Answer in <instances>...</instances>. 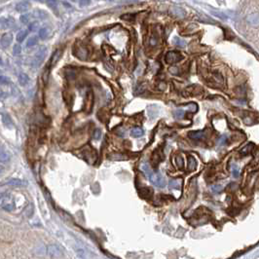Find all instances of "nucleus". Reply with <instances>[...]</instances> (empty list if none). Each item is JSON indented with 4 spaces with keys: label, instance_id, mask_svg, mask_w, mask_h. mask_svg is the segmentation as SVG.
<instances>
[{
    "label": "nucleus",
    "instance_id": "obj_1",
    "mask_svg": "<svg viewBox=\"0 0 259 259\" xmlns=\"http://www.w3.org/2000/svg\"><path fill=\"white\" fill-rule=\"evenodd\" d=\"M0 208L6 211H13L15 210V199L10 193H3L0 195Z\"/></svg>",
    "mask_w": 259,
    "mask_h": 259
},
{
    "label": "nucleus",
    "instance_id": "obj_2",
    "mask_svg": "<svg viewBox=\"0 0 259 259\" xmlns=\"http://www.w3.org/2000/svg\"><path fill=\"white\" fill-rule=\"evenodd\" d=\"M46 53H47V48L44 47V46L40 47L38 49V51L36 52L35 56H34V57H33L32 65L34 66H39L40 65H41L42 61L45 59V57H46Z\"/></svg>",
    "mask_w": 259,
    "mask_h": 259
},
{
    "label": "nucleus",
    "instance_id": "obj_3",
    "mask_svg": "<svg viewBox=\"0 0 259 259\" xmlns=\"http://www.w3.org/2000/svg\"><path fill=\"white\" fill-rule=\"evenodd\" d=\"M182 60V56L181 54H179L176 51H171L168 54L165 56V61H167V63H175L178 62Z\"/></svg>",
    "mask_w": 259,
    "mask_h": 259
},
{
    "label": "nucleus",
    "instance_id": "obj_4",
    "mask_svg": "<svg viewBox=\"0 0 259 259\" xmlns=\"http://www.w3.org/2000/svg\"><path fill=\"white\" fill-rule=\"evenodd\" d=\"M149 179L151 180V182L158 187H164L165 186V179L163 176L161 175L159 172H153V174L149 176Z\"/></svg>",
    "mask_w": 259,
    "mask_h": 259
},
{
    "label": "nucleus",
    "instance_id": "obj_5",
    "mask_svg": "<svg viewBox=\"0 0 259 259\" xmlns=\"http://www.w3.org/2000/svg\"><path fill=\"white\" fill-rule=\"evenodd\" d=\"M48 254L51 257H60L62 254V251L57 245H51L48 246Z\"/></svg>",
    "mask_w": 259,
    "mask_h": 259
},
{
    "label": "nucleus",
    "instance_id": "obj_6",
    "mask_svg": "<svg viewBox=\"0 0 259 259\" xmlns=\"http://www.w3.org/2000/svg\"><path fill=\"white\" fill-rule=\"evenodd\" d=\"M16 26V22L13 18H1L0 19V27L2 28H13Z\"/></svg>",
    "mask_w": 259,
    "mask_h": 259
},
{
    "label": "nucleus",
    "instance_id": "obj_7",
    "mask_svg": "<svg viewBox=\"0 0 259 259\" xmlns=\"http://www.w3.org/2000/svg\"><path fill=\"white\" fill-rule=\"evenodd\" d=\"M13 42V35L11 33H5L0 40V44L3 48H7Z\"/></svg>",
    "mask_w": 259,
    "mask_h": 259
},
{
    "label": "nucleus",
    "instance_id": "obj_8",
    "mask_svg": "<svg viewBox=\"0 0 259 259\" xmlns=\"http://www.w3.org/2000/svg\"><path fill=\"white\" fill-rule=\"evenodd\" d=\"M80 60H86L88 57V51L84 46H77L76 47V53L74 54Z\"/></svg>",
    "mask_w": 259,
    "mask_h": 259
},
{
    "label": "nucleus",
    "instance_id": "obj_9",
    "mask_svg": "<svg viewBox=\"0 0 259 259\" xmlns=\"http://www.w3.org/2000/svg\"><path fill=\"white\" fill-rule=\"evenodd\" d=\"M6 183L8 184V185L14 186V187H22V186H26L27 185L26 181L19 179V178H12V179L8 180Z\"/></svg>",
    "mask_w": 259,
    "mask_h": 259
},
{
    "label": "nucleus",
    "instance_id": "obj_10",
    "mask_svg": "<svg viewBox=\"0 0 259 259\" xmlns=\"http://www.w3.org/2000/svg\"><path fill=\"white\" fill-rule=\"evenodd\" d=\"M188 136H189L191 139L200 140V139H204V136H205V131H190V133L188 134Z\"/></svg>",
    "mask_w": 259,
    "mask_h": 259
},
{
    "label": "nucleus",
    "instance_id": "obj_11",
    "mask_svg": "<svg viewBox=\"0 0 259 259\" xmlns=\"http://www.w3.org/2000/svg\"><path fill=\"white\" fill-rule=\"evenodd\" d=\"M247 22L253 26H259V15L258 14H251L246 17Z\"/></svg>",
    "mask_w": 259,
    "mask_h": 259
},
{
    "label": "nucleus",
    "instance_id": "obj_12",
    "mask_svg": "<svg viewBox=\"0 0 259 259\" xmlns=\"http://www.w3.org/2000/svg\"><path fill=\"white\" fill-rule=\"evenodd\" d=\"M29 7H30V4L27 1H22V2H20L16 5V10L18 11V12L22 13V12L27 11L28 9H29Z\"/></svg>",
    "mask_w": 259,
    "mask_h": 259
},
{
    "label": "nucleus",
    "instance_id": "obj_13",
    "mask_svg": "<svg viewBox=\"0 0 259 259\" xmlns=\"http://www.w3.org/2000/svg\"><path fill=\"white\" fill-rule=\"evenodd\" d=\"M163 160V154L161 153L160 151L156 150L153 153V156H152V165L153 167H157V165L159 164L160 161Z\"/></svg>",
    "mask_w": 259,
    "mask_h": 259
},
{
    "label": "nucleus",
    "instance_id": "obj_14",
    "mask_svg": "<svg viewBox=\"0 0 259 259\" xmlns=\"http://www.w3.org/2000/svg\"><path fill=\"white\" fill-rule=\"evenodd\" d=\"M171 13L175 17H178V18H184L185 17V12L180 7H171Z\"/></svg>",
    "mask_w": 259,
    "mask_h": 259
},
{
    "label": "nucleus",
    "instance_id": "obj_15",
    "mask_svg": "<svg viewBox=\"0 0 259 259\" xmlns=\"http://www.w3.org/2000/svg\"><path fill=\"white\" fill-rule=\"evenodd\" d=\"M182 185V180L181 179H172L169 183V187L171 189H176L179 190Z\"/></svg>",
    "mask_w": 259,
    "mask_h": 259
},
{
    "label": "nucleus",
    "instance_id": "obj_16",
    "mask_svg": "<svg viewBox=\"0 0 259 259\" xmlns=\"http://www.w3.org/2000/svg\"><path fill=\"white\" fill-rule=\"evenodd\" d=\"M18 80H19L20 85L26 86V85L28 84V82H29V77H28L26 73H20L19 77H18Z\"/></svg>",
    "mask_w": 259,
    "mask_h": 259
},
{
    "label": "nucleus",
    "instance_id": "obj_17",
    "mask_svg": "<svg viewBox=\"0 0 259 259\" xmlns=\"http://www.w3.org/2000/svg\"><path fill=\"white\" fill-rule=\"evenodd\" d=\"M2 122H3V124L5 126L8 127V128H13V126H14L13 120L11 119V117L9 116L8 114H4L3 116H2Z\"/></svg>",
    "mask_w": 259,
    "mask_h": 259
},
{
    "label": "nucleus",
    "instance_id": "obj_18",
    "mask_svg": "<svg viewBox=\"0 0 259 259\" xmlns=\"http://www.w3.org/2000/svg\"><path fill=\"white\" fill-rule=\"evenodd\" d=\"M197 168V162L194 157L189 156L188 157V170L189 171H195Z\"/></svg>",
    "mask_w": 259,
    "mask_h": 259
},
{
    "label": "nucleus",
    "instance_id": "obj_19",
    "mask_svg": "<svg viewBox=\"0 0 259 259\" xmlns=\"http://www.w3.org/2000/svg\"><path fill=\"white\" fill-rule=\"evenodd\" d=\"M253 147H254V145H253L252 143H249V144H247L246 146H245L243 149H241V150L240 151V153L241 155H244V156H246V155H249V153H251Z\"/></svg>",
    "mask_w": 259,
    "mask_h": 259
},
{
    "label": "nucleus",
    "instance_id": "obj_20",
    "mask_svg": "<svg viewBox=\"0 0 259 259\" xmlns=\"http://www.w3.org/2000/svg\"><path fill=\"white\" fill-rule=\"evenodd\" d=\"M28 35V31L27 30H21L18 34H17V41L18 42H22L27 37Z\"/></svg>",
    "mask_w": 259,
    "mask_h": 259
},
{
    "label": "nucleus",
    "instance_id": "obj_21",
    "mask_svg": "<svg viewBox=\"0 0 259 259\" xmlns=\"http://www.w3.org/2000/svg\"><path fill=\"white\" fill-rule=\"evenodd\" d=\"M38 43V37L37 36H31L30 38H28L27 42H26V47L27 48H31L33 46L37 45Z\"/></svg>",
    "mask_w": 259,
    "mask_h": 259
},
{
    "label": "nucleus",
    "instance_id": "obj_22",
    "mask_svg": "<svg viewBox=\"0 0 259 259\" xmlns=\"http://www.w3.org/2000/svg\"><path fill=\"white\" fill-rule=\"evenodd\" d=\"M49 34H50V31H49L48 28L43 27V28H41V29L39 30V32H38V36H39V38H41V39H43V40H44V39H46V38H48Z\"/></svg>",
    "mask_w": 259,
    "mask_h": 259
},
{
    "label": "nucleus",
    "instance_id": "obj_23",
    "mask_svg": "<svg viewBox=\"0 0 259 259\" xmlns=\"http://www.w3.org/2000/svg\"><path fill=\"white\" fill-rule=\"evenodd\" d=\"M153 194V191L151 188H142L140 190V195L142 197L144 198H148V197H151Z\"/></svg>",
    "mask_w": 259,
    "mask_h": 259
},
{
    "label": "nucleus",
    "instance_id": "obj_24",
    "mask_svg": "<svg viewBox=\"0 0 259 259\" xmlns=\"http://www.w3.org/2000/svg\"><path fill=\"white\" fill-rule=\"evenodd\" d=\"M143 135V130L140 128H134L131 131V135L134 137H139Z\"/></svg>",
    "mask_w": 259,
    "mask_h": 259
},
{
    "label": "nucleus",
    "instance_id": "obj_25",
    "mask_svg": "<svg viewBox=\"0 0 259 259\" xmlns=\"http://www.w3.org/2000/svg\"><path fill=\"white\" fill-rule=\"evenodd\" d=\"M141 169H142V171L145 172V175L148 176V178H149V176H150L152 174H153V171H151V169H150V166H149L148 164H146V163H143L142 165H141Z\"/></svg>",
    "mask_w": 259,
    "mask_h": 259
},
{
    "label": "nucleus",
    "instance_id": "obj_26",
    "mask_svg": "<svg viewBox=\"0 0 259 259\" xmlns=\"http://www.w3.org/2000/svg\"><path fill=\"white\" fill-rule=\"evenodd\" d=\"M11 159V154L7 151H3L2 154L0 155V161L1 162H8Z\"/></svg>",
    "mask_w": 259,
    "mask_h": 259
},
{
    "label": "nucleus",
    "instance_id": "obj_27",
    "mask_svg": "<svg viewBox=\"0 0 259 259\" xmlns=\"http://www.w3.org/2000/svg\"><path fill=\"white\" fill-rule=\"evenodd\" d=\"M61 54V50H57V51L55 52V54H54L53 57H52V60H51V63H52V65H56V62L57 61V60L60 59Z\"/></svg>",
    "mask_w": 259,
    "mask_h": 259
},
{
    "label": "nucleus",
    "instance_id": "obj_28",
    "mask_svg": "<svg viewBox=\"0 0 259 259\" xmlns=\"http://www.w3.org/2000/svg\"><path fill=\"white\" fill-rule=\"evenodd\" d=\"M30 19H31V16L29 14H24V15H22L20 17L21 22H22V24H25V25L28 24V22H30Z\"/></svg>",
    "mask_w": 259,
    "mask_h": 259
},
{
    "label": "nucleus",
    "instance_id": "obj_29",
    "mask_svg": "<svg viewBox=\"0 0 259 259\" xmlns=\"http://www.w3.org/2000/svg\"><path fill=\"white\" fill-rule=\"evenodd\" d=\"M172 43L176 46H180V47H183V46H185V41L182 40L181 38H178V37H175L174 40H172Z\"/></svg>",
    "mask_w": 259,
    "mask_h": 259
},
{
    "label": "nucleus",
    "instance_id": "obj_30",
    "mask_svg": "<svg viewBox=\"0 0 259 259\" xmlns=\"http://www.w3.org/2000/svg\"><path fill=\"white\" fill-rule=\"evenodd\" d=\"M46 4H47L52 10H57V0H47Z\"/></svg>",
    "mask_w": 259,
    "mask_h": 259
},
{
    "label": "nucleus",
    "instance_id": "obj_31",
    "mask_svg": "<svg viewBox=\"0 0 259 259\" xmlns=\"http://www.w3.org/2000/svg\"><path fill=\"white\" fill-rule=\"evenodd\" d=\"M76 254L78 257H80L81 259H87V254H86V252L84 249H76Z\"/></svg>",
    "mask_w": 259,
    "mask_h": 259
},
{
    "label": "nucleus",
    "instance_id": "obj_32",
    "mask_svg": "<svg viewBox=\"0 0 259 259\" xmlns=\"http://www.w3.org/2000/svg\"><path fill=\"white\" fill-rule=\"evenodd\" d=\"M10 83V78L7 76H0V86H6Z\"/></svg>",
    "mask_w": 259,
    "mask_h": 259
},
{
    "label": "nucleus",
    "instance_id": "obj_33",
    "mask_svg": "<svg viewBox=\"0 0 259 259\" xmlns=\"http://www.w3.org/2000/svg\"><path fill=\"white\" fill-rule=\"evenodd\" d=\"M13 53H14V56H20L21 53H22V47L19 45V44H16L14 46V48H13Z\"/></svg>",
    "mask_w": 259,
    "mask_h": 259
},
{
    "label": "nucleus",
    "instance_id": "obj_34",
    "mask_svg": "<svg viewBox=\"0 0 259 259\" xmlns=\"http://www.w3.org/2000/svg\"><path fill=\"white\" fill-rule=\"evenodd\" d=\"M34 14H37V15H35V16L38 17L39 19H45L46 17H47V14H46L44 11H41V10H35V12H34Z\"/></svg>",
    "mask_w": 259,
    "mask_h": 259
},
{
    "label": "nucleus",
    "instance_id": "obj_35",
    "mask_svg": "<svg viewBox=\"0 0 259 259\" xmlns=\"http://www.w3.org/2000/svg\"><path fill=\"white\" fill-rule=\"evenodd\" d=\"M175 163H176V166L177 167H179V168H183V166H184V161H183V158L180 157V156H177L175 158Z\"/></svg>",
    "mask_w": 259,
    "mask_h": 259
},
{
    "label": "nucleus",
    "instance_id": "obj_36",
    "mask_svg": "<svg viewBox=\"0 0 259 259\" xmlns=\"http://www.w3.org/2000/svg\"><path fill=\"white\" fill-rule=\"evenodd\" d=\"M121 19H122V20H125V21L131 22V21H134V20H135V16H134V15H131V14H126V15H124V16L121 17Z\"/></svg>",
    "mask_w": 259,
    "mask_h": 259
},
{
    "label": "nucleus",
    "instance_id": "obj_37",
    "mask_svg": "<svg viewBox=\"0 0 259 259\" xmlns=\"http://www.w3.org/2000/svg\"><path fill=\"white\" fill-rule=\"evenodd\" d=\"M100 136H101V131H100V130H99V129H96L95 131H94V135H93V137H94V139H96V140H99V139H100Z\"/></svg>",
    "mask_w": 259,
    "mask_h": 259
},
{
    "label": "nucleus",
    "instance_id": "obj_38",
    "mask_svg": "<svg viewBox=\"0 0 259 259\" xmlns=\"http://www.w3.org/2000/svg\"><path fill=\"white\" fill-rule=\"evenodd\" d=\"M197 104H195V103H189V105H188V110L189 111H191V112H196L197 111Z\"/></svg>",
    "mask_w": 259,
    "mask_h": 259
},
{
    "label": "nucleus",
    "instance_id": "obj_39",
    "mask_svg": "<svg viewBox=\"0 0 259 259\" xmlns=\"http://www.w3.org/2000/svg\"><path fill=\"white\" fill-rule=\"evenodd\" d=\"M174 115H175L176 118L180 119V118H182V117L184 116V111H183V110H175V111L174 112Z\"/></svg>",
    "mask_w": 259,
    "mask_h": 259
},
{
    "label": "nucleus",
    "instance_id": "obj_40",
    "mask_svg": "<svg viewBox=\"0 0 259 259\" xmlns=\"http://www.w3.org/2000/svg\"><path fill=\"white\" fill-rule=\"evenodd\" d=\"M38 22H31V24L29 25V29L30 30H32V31H34V30H37L38 29Z\"/></svg>",
    "mask_w": 259,
    "mask_h": 259
},
{
    "label": "nucleus",
    "instance_id": "obj_41",
    "mask_svg": "<svg viewBox=\"0 0 259 259\" xmlns=\"http://www.w3.org/2000/svg\"><path fill=\"white\" fill-rule=\"evenodd\" d=\"M26 215L28 217H31L33 215V206H28V208L26 210Z\"/></svg>",
    "mask_w": 259,
    "mask_h": 259
},
{
    "label": "nucleus",
    "instance_id": "obj_42",
    "mask_svg": "<svg viewBox=\"0 0 259 259\" xmlns=\"http://www.w3.org/2000/svg\"><path fill=\"white\" fill-rule=\"evenodd\" d=\"M79 4L81 7H86V6H88V5L91 4V0H80Z\"/></svg>",
    "mask_w": 259,
    "mask_h": 259
},
{
    "label": "nucleus",
    "instance_id": "obj_43",
    "mask_svg": "<svg viewBox=\"0 0 259 259\" xmlns=\"http://www.w3.org/2000/svg\"><path fill=\"white\" fill-rule=\"evenodd\" d=\"M211 189H212V191H214V193H219V192H221L222 187L220 185H214V186L211 187Z\"/></svg>",
    "mask_w": 259,
    "mask_h": 259
},
{
    "label": "nucleus",
    "instance_id": "obj_44",
    "mask_svg": "<svg viewBox=\"0 0 259 259\" xmlns=\"http://www.w3.org/2000/svg\"><path fill=\"white\" fill-rule=\"evenodd\" d=\"M232 172H233V176H234V177H238V176H239V174H240V171H239L238 167H234Z\"/></svg>",
    "mask_w": 259,
    "mask_h": 259
},
{
    "label": "nucleus",
    "instance_id": "obj_45",
    "mask_svg": "<svg viewBox=\"0 0 259 259\" xmlns=\"http://www.w3.org/2000/svg\"><path fill=\"white\" fill-rule=\"evenodd\" d=\"M227 142V136L226 135H222L219 139V144L220 145H224Z\"/></svg>",
    "mask_w": 259,
    "mask_h": 259
},
{
    "label": "nucleus",
    "instance_id": "obj_46",
    "mask_svg": "<svg viewBox=\"0 0 259 259\" xmlns=\"http://www.w3.org/2000/svg\"><path fill=\"white\" fill-rule=\"evenodd\" d=\"M110 158H111V159H117V160H121V159H125L126 157H125V156H123V155H118V154H116V155H111V156H110Z\"/></svg>",
    "mask_w": 259,
    "mask_h": 259
},
{
    "label": "nucleus",
    "instance_id": "obj_47",
    "mask_svg": "<svg viewBox=\"0 0 259 259\" xmlns=\"http://www.w3.org/2000/svg\"><path fill=\"white\" fill-rule=\"evenodd\" d=\"M3 171H4V167L0 165V175H1Z\"/></svg>",
    "mask_w": 259,
    "mask_h": 259
},
{
    "label": "nucleus",
    "instance_id": "obj_48",
    "mask_svg": "<svg viewBox=\"0 0 259 259\" xmlns=\"http://www.w3.org/2000/svg\"><path fill=\"white\" fill-rule=\"evenodd\" d=\"M175 69H176L175 67H171V72H172V73H174V72H175V73H176V70H175Z\"/></svg>",
    "mask_w": 259,
    "mask_h": 259
},
{
    "label": "nucleus",
    "instance_id": "obj_49",
    "mask_svg": "<svg viewBox=\"0 0 259 259\" xmlns=\"http://www.w3.org/2000/svg\"><path fill=\"white\" fill-rule=\"evenodd\" d=\"M3 65V61H2V60L0 59V65Z\"/></svg>",
    "mask_w": 259,
    "mask_h": 259
},
{
    "label": "nucleus",
    "instance_id": "obj_50",
    "mask_svg": "<svg viewBox=\"0 0 259 259\" xmlns=\"http://www.w3.org/2000/svg\"><path fill=\"white\" fill-rule=\"evenodd\" d=\"M3 151H4V150H2V149H1V148H0V155H1V154H2V152H3Z\"/></svg>",
    "mask_w": 259,
    "mask_h": 259
}]
</instances>
